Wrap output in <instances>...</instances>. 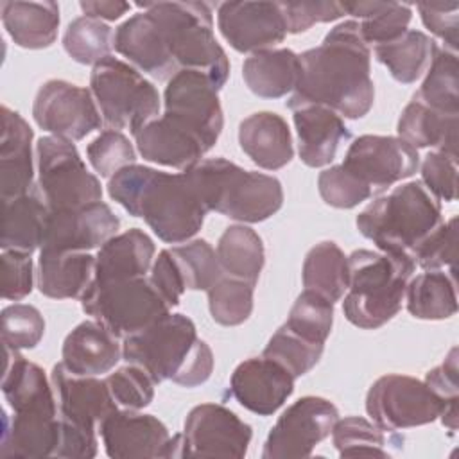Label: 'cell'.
I'll list each match as a JSON object with an SVG mask.
<instances>
[{
    "mask_svg": "<svg viewBox=\"0 0 459 459\" xmlns=\"http://www.w3.org/2000/svg\"><path fill=\"white\" fill-rule=\"evenodd\" d=\"M344 14L360 18L359 27L366 45H384L407 30L412 9L400 2H344Z\"/></svg>",
    "mask_w": 459,
    "mask_h": 459,
    "instance_id": "f35d334b",
    "label": "cell"
},
{
    "mask_svg": "<svg viewBox=\"0 0 459 459\" xmlns=\"http://www.w3.org/2000/svg\"><path fill=\"white\" fill-rule=\"evenodd\" d=\"M290 111L298 133V152L307 167L332 163L341 143L351 138L344 120L325 106L305 104Z\"/></svg>",
    "mask_w": 459,
    "mask_h": 459,
    "instance_id": "d4e9b609",
    "label": "cell"
},
{
    "mask_svg": "<svg viewBox=\"0 0 459 459\" xmlns=\"http://www.w3.org/2000/svg\"><path fill=\"white\" fill-rule=\"evenodd\" d=\"M238 143L247 158L265 170L285 167L292 156V136L283 117L273 111H258L238 126Z\"/></svg>",
    "mask_w": 459,
    "mask_h": 459,
    "instance_id": "83f0119b",
    "label": "cell"
},
{
    "mask_svg": "<svg viewBox=\"0 0 459 459\" xmlns=\"http://www.w3.org/2000/svg\"><path fill=\"white\" fill-rule=\"evenodd\" d=\"M90 91L109 129L134 136L160 115V93L134 66L108 56L91 68Z\"/></svg>",
    "mask_w": 459,
    "mask_h": 459,
    "instance_id": "ba28073f",
    "label": "cell"
},
{
    "mask_svg": "<svg viewBox=\"0 0 459 459\" xmlns=\"http://www.w3.org/2000/svg\"><path fill=\"white\" fill-rule=\"evenodd\" d=\"M418 11L423 25L439 39L445 48L455 52L459 27V2H421Z\"/></svg>",
    "mask_w": 459,
    "mask_h": 459,
    "instance_id": "6f0895ef",
    "label": "cell"
},
{
    "mask_svg": "<svg viewBox=\"0 0 459 459\" xmlns=\"http://www.w3.org/2000/svg\"><path fill=\"white\" fill-rule=\"evenodd\" d=\"M317 190L328 206L341 210L353 208L373 197L371 188L350 174L342 165H333L319 172Z\"/></svg>",
    "mask_w": 459,
    "mask_h": 459,
    "instance_id": "681fc988",
    "label": "cell"
},
{
    "mask_svg": "<svg viewBox=\"0 0 459 459\" xmlns=\"http://www.w3.org/2000/svg\"><path fill=\"white\" fill-rule=\"evenodd\" d=\"M301 72L287 108L317 104L341 118H362L373 108L371 50L357 20L335 25L316 48L299 54Z\"/></svg>",
    "mask_w": 459,
    "mask_h": 459,
    "instance_id": "6da1fadb",
    "label": "cell"
},
{
    "mask_svg": "<svg viewBox=\"0 0 459 459\" xmlns=\"http://www.w3.org/2000/svg\"><path fill=\"white\" fill-rule=\"evenodd\" d=\"M104 450L113 459L167 457L169 429L152 414L131 409L115 411L99 425Z\"/></svg>",
    "mask_w": 459,
    "mask_h": 459,
    "instance_id": "44dd1931",
    "label": "cell"
},
{
    "mask_svg": "<svg viewBox=\"0 0 459 459\" xmlns=\"http://www.w3.org/2000/svg\"><path fill=\"white\" fill-rule=\"evenodd\" d=\"M57 400H41L4 414L0 457H54L59 443Z\"/></svg>",
    "mask_w": 459,
    "mask_h": 459,
    "instance_id": "d6986e66",
    "label": "cell"
},
{
    "mask_svg": "<svg viewBox=\"0 0 459 459\" xmlns=\"http://www.w3.org/2000/svg\"><path fill=\"white\" fill-rule=\"evenodd\" d=\"M82 310L111 333L126 339L170 312L149 278L91 281L81 296Z\"/></svg>",
    "mask_w": 459,
    "mask_h": 459,
    "instance_id": "9c48e42d",
    "label": "cell"
},
{
    "mask_svg": "<svg viewBox=\"0 0 459 459\" xmlns=\"http://www.w3.org/2000/svg\"><path fill=\"white\" fill-rule=\"evenodd\" d=\"M206 292L212 319L222 326L242 325L253 312L255 283L251 281L222 273Z\"/></svg>",
    "mask_w": 459,
    "mask_h": 459,
    "instance_id": "b9f144b4",
    "label": "cell"
},
{
    "mask_svg": "<svg viewBox=\"0 0 459 459\" xmlns=\"http://www.w3.org/2000/svg\"><path fill=\"white\" fill-rule=\"evenodd\" d=\"M32 117L43 131L70 142L82 140L102 126L91 91L61 79H50L39 86Z\"/></svg>",
    "mask_w": 459,
    "mask_h": 459,
    "instance_id": "5bb4252c",
    "label": "cell"
},
{
    "mask_svg": "<svg viewBox=\"0 0 459 459\" xmlns=\"http://www.w3.org/2000/svg\"><path fill=\"white\" fill-rule=\"evenodd\" d=\"M2 298L20 301L32 290L34 264L30 253L4 249L2 251Z\"/></svg>",
    "mask_w": 459,
    "mask_h": 459,
    "instance_id": "11a10c76",
    "label": "cell"
},
{
    "mask_svg": "<svg viewBox=\"0 0 459 459\" xmlns=\"http://www.w3.org/2000/svg\"><path fill=\"white\" fill-rule=\"evenodd\" d=\"M283 325L307 341L325 344L333 325V303L305 289L296 298Z\"/></svg>",
    "mask_w": 459,
    "mask_h": 459,
    "instance_id": "bcb514c9",
    "label": "cell"
},
{
    "mask_svg": "<svg viewBox=\"0 0 459 459\" xmlns=\"http://www.w3.org/2000/svg\"><path fill=\"white\" fill-rule=\"evenodd\" d=\"M436 43L425 32L407 29L396 39L373 47L377 61H380L391 74V77L402 84L416 82L429 68Z\"/></svg>",
    "mask_w": 459,
    "mask_h": 459,
    "instance_id": "e575fe53",
    "label": "cell"
},
{
    "mask_svg": "<svg viewBox=\"0 0 459 459\" xmlns=\"http://www.w3.org/2000/svg\"><path fill=\"white\" fill-rule=\"evenodd\" d=\"M441 222V204L421 181L394 186L369 203L355 221L360 235L382 253L409 256Z\"/></svg>",
    "mask_w": 459,
    "mask_h": 459,
    "instance_id": "5b68a950",
    "label": "cell"
},
{
    "mask_svg": "<svg viewBox=\"0 0 459 459\" xmlns=\"http://www.w3.org/2000/svg\"><path fill=\"white\" fill-rule=\"evenodd\" d=\"M109 393L117 405L131 411H140L147 407L154 398L152 378L138 366L127 364L109 373L106 378Z\"/></svg>",
    "mask_w": 459,
    "mask_h": 459,
    "instance_id": "f907efd6",
    "label": "cell"
},
{
    "mask_svg": "<svg viewBox=\"0 0 459 459\" xmlns=\"http://www.w3.org/2000/svg\"><path fill=\"white\" fill-rule=\"evenodd\" d=\"M341 165L377 195L411 178L420 167V154L398 136L362 134L350 143Z\"/></svg>",
    "mask_w": 459,
    "mask_h": 459,
    "instance_id": "9a60e30c",
    "label": "cell"
},
{
    "mask_svg": "<svg viewBox=\"0 0 459 459\" xmlns=\"http://www.w3.org/2000/svg\"><path fill=\"white\" fill-rule=\"evenodd\" d=\"M81 9L84 13V16L95 18V20H118L120 16H124L129 9L131 4L127 2H118V0H108V2H81Z\"/></svg>",
    "mask_w": 459,
    "mask_h": 459,
    "instance_id": "91938a15",
    "label": "cell"
},
{
    "mask_svg": "<svg viewBox=\"0 0 459 459\" xmlns=\"http://www.w3.org/2000/svg\"><path fill=\"white\" fill-rule=\"evenodd\" d=\"M217 260L224 274L251 283L258 281L265 253L260 235L244 224L228 226L217 242Z\"/></svg>",
    "mask_w": 459,
    "mask_h": 459,
    "instance_id": "74e56055",
    "label": "cell"
},
{
    "mask_svg": "<svg viewBox=\"0 0 459 459\" xmlns=\"http://www.w3.org/2000/svg\"><path fill=\"white\" fill-rule=\"evenodd\" d=\"M455 271L445 273L441 269L425 271L409 280L405 289L407 310L416 319L439 321L448 319L457 312Z\"/></svg>",
    "mask_w": 459,
    "mask_h": 459,
    "instance_id": "d590c367",
    "label": "cell"
},
{
    "mask_svg": "<svg viewBox=\"0 0 459 459\" xmlns=\"http://www.w3.org/2000/svg\"><path fill=\"white\" fill-rule=\"evenodd\" d=\"M32 138L30 126L20 113L2 106L0 136V190L2 201L23 195L32 190Z\"/></svg>",
    "mask_w": 459,
    "mask_h": 459,
    "instance_id": "484cf974",
    "label": "cell"
},
{
    "mask_svg": "<svg viewBox=\"0 0 459 459\" xmlns=\"http://www.w3.org/2000/svg\"><path fill=\"white\" fill-rule=\"evenodd\" d=\"M301 278L307 290L326 298L330 303L341 301L348 290V256L335 242H319L307 253Z\"/></svg>",
    "mask_w": 459,
    "mask_h": 459,
    "instance_id": "8d00e7d4",
    "label": "cell"
},
{
    "mask_svg": "<svg viewBox=\"0 0 459 459\" xmlns=\"http://www.w3.org/2000/svg\"><path fill=\"white\" fill-rule=\"evenodd\" d=\"M118 226V217L102 201L79 208L50 210L39 249L91 251L115 237Z\"/></svg>",
    "mask_w": 459,
    "mask_h": 459,
    "instance_id": "ac0fdd59",
    "label": "cell"
},
{
    "mask_svg": "<svg viewBox=\"0 0 459 459\" xmlns=\"http://www.w3.org/2000/svg\"><path fill=\"white\" fill-rule=\"evenodd\" d=\"M143 7L158 23L178 70H197L221 90L230 61L213 36L212 9L204 2H147Z\"/></svg>",
    "mask_w": 459,
    "mask_h": 459,
    "instance_id": "52a82bcc",
    "label": "cell"
},
{
    "mask_svg": "<svg viewBox=\"0 0 459 459\" xmlns=\"http://www.w3.org/2000/svg\"><path fill=\"white\" fill-rule=\"evenodd\" d=\"M65 52L81 65H97L111 56L115 32L109 25L90 16H79L68 23L63 34Z\"/></svg>",
    "mask_w": 459,
    "mask_h": 459,
    "instance_id": "60d3db41",
    "label": "cell"
},
{
    "mask_svg": "<svg viewBox=\"0 0 459 459\" xmlns=\"http://www.w3.org/2000/svg\"><path fill=\"white\" fill-rule=\"evenodd\" d=\"M122 357L127 364L142 368L154 384L172 380L183 387H197L213 371V353L197 337L194 321L172 312L127 335L122 344Z\"/></svg>",
    "mask_w": 459,
    "mask_h": 459,
    "instance_id": "3957f363",
    "label": "cell"
},
{
    "mask_svg": "<svg viewBox=\"0 0 459 459\" xmlns=\"http://www.w3.org/2000/svg\"><path fill=\"white\" fill-rule=\"evenodd\" d=\"M414 264L425 271L452 267L457 260V219L441 222L412 253Z\"/></svg>",
    "mask_w": 459,
    "mask_h": 459,
    "instance_id": "816d5d0a",
    "label": "cell"
},
{
    "mask_svg": "<svg viewBox=\"0 0 459 459\" xmlns=\"http://www.w3.org/2000/svg\"><path fill=\"white\" fill-rule=\"evenodd\" d=\"M50 382L57 400L59 420L68 425L97 432L100 421L117 411V402L106 380L74 375L59 362L52 368Z\"/></svg>",
    "mask_w": 459,
    "mask_h": 459,
    "instance_id": "ffe728a7",
    "label": "cell"
},
{
    "mask_svg": "<svg viewBox=\"0 0 459 459\" xmlns=\"http://www.w3.org/2000/svg\"><path fill=\"white\" fill-rule=\"evenodd\" d=\"M219 88L197 70H178L165 86V113L192 127L212 149L224 126Z\"/></svg>",
    "mask_w": 459,
    "mask_h": 459,
    "instance_id": "2e32d148",
    "label": "cell"
},
{
    "mask_svg": "<svg viewBox=\"0 0 459 459\" xmlns=\"http://www.w3.org/2000/svg\"><path fill=\"white\" fill-rule=\"evenodd\" d=\"M134 140L143 160L181 172L194 167L210 151L201 134L167 113L143 126Z\"/></svg>",
    "mask_w": 459,
    "mask_h": 459,
    "instance_id": "603a6c76",
    "label": "cell"
},
{
    "mask_svg": "<svg viewBox=\"0 0 459 459\" xmlns=\"http://www.w3.org/2000/svg\"><path fill=\"white\" fill-rule=\"evenodd\" d=\"M0 13L7 34L22 48H47L57 38L59 5L56 2H2Z\"/></svg>",
    "mask_w": 459,
    "mask_h": 459,
    "instance_id": "d6a6232c",
    "label": "cell"
},
{
    "mask_svg": "<svg viewBox=\"0 0 459 459\" xmlns=\"http://www.w3.org/2000/svg\"><path fill=\"white\" fill-rule=\"evenodd\" d=\"M86 156L100 178H113L118 170L134 165L136 151L129 138L115 129L102 131L86 147Z\"/></svg>",
    "mask_w": 459,
    "mask_h": 459,
    "instance_id": "c3c4849f",
    "label": "cell"
},
{
    "mask_svg": "<svg viewBox=\"0 0 459 459\" xmlns=\"http://www.w3.org/2000/svg\"><path fill=\"white\" fill-rule=\"evenodd\" d=\"M332 441L341 457H389L382 429L362 416L337 420Z\"/></svg>",
    "mask_w": 459,
    "mask_h": 459,
    "instance_id": "ee69618b",
    "label": "cell"
},
{
    "mask_svg": "<svg viewBox=\"0 0 459 459\" xmlns=\"http://www.w3.org/2000/svg\"><path fill=\"white\" fill-rule=\"evenodd\" d=\"M63 366L79 377H99L109 373L122 357L118 337L100 321L79 323L65 339Z\"/></svg>",
    "mask_w": 459,
    "mask_h": 459,
    "instance_id": "4316f807",
    "label": "cell"
},
{
    "mask_svg": "<svg viewBox=\"0 0 459 459\" xmlns=\"http://www.w3.org/2000/svg\"><path fill=\"white\" fill-rule=\"evenodd\" d=\"M396 131L414 149L432 147L457 160V115L436 111L412 97L400 113Z\"/></svg>",
    "mask_w": 459,
    "mask_h": 459,
    "instance_id": "4dcf8cb0",
    "label": "cell"
},
{
    "mask_svg": "<svg viewBox=\"0 0 459 459\" xmlns=\"http://www.w3.org/2000/svg\"><path fill=\"white\" fill-rule=\"evenodd\" d=\"M301 72L299 54L290 48H265L242 65L246 86L262 99H280L294 91Z\"/></svg>",
    "mask_w": 459,
    "mask_h": 459,
    "instance_id": "1f68e13d",
    "label": "cell"
},
{
    "mask_svg": "<svg viewBox=\"0 0 459 459\" xmlns=\"http://www.w3.org/2000/svg\"><path fill=\"white\" fill-rule=\"evenodd\" d=\"M414 99L436 111L459 115V75L455 52L448 48H436L427 68V75L420 90L414 93Z\"/></svg>",
    "mask_w": 459,
    "mask_h": 459,
    "instance_id": "ab89813d",
    "label": "cell"
},
{
    "mask_svg": "<svg viewBox=\"0 0 459 459\" xmlns=\"http://www.w3.org/2000/svg\"><path fill=\"white\" fill-rule=\"evenodd\" d=\"M443 402L429 385L409 375H384L366 394V412L382 430L429 425L439 418Z\"/></svg>",
    "mask_w": 459,
    "mask_h": 459,
    "instance_id": "8fae6325",
    "label": "cell"
},
{
    "mask_svg": "<svg viewBox=\"0 0 459 459\" xmlns=\"http://www.w3.org/2000/svg\"><path fill=\"white\" fill-rule=\"evenodd\" d=\"M2 342L11 350H30L39 344L45 333L41 312L25 303H14L2 310Z\"/></svg>",
    "mask_w": 459,
    "mask_h": 459,
    "instance_id": "7dc6e473",
    "label": "cell"
},
{
    "mask_svg": "<svg viewBox=\"0 0 459 459\" xmlns=\"http://www.w3.org/2000/svg\"><path fill=\"white\" fill-rule=\"evenodd\" d=\"M325 344L312 342L281 325L264 348V357L278 362L294 378L308 373L321 359Z\"/></svg>",
    "mask_w": 459,
    "mask_h": 459,
    "instance_id": "f6af8a7d",
    "label": "cell"
},
{
    "mask_svg": "<svg viewBox=\"0 0 459 459\" xmlns=\"http://www.w3.org/2000/svg\"><path fill=\"white\" fill-rule=\"evenodd\" d=\"M421 183L439 201L452 203L457 197V160L439 151L429 152L421 161Z\"/></svg>",
    "mask_w": 459,
    "mask_h": 459,
    "instance_id": "db71d44e",
    "label": "cell"
},
{
    "mask_svg": "<svg viewBox=\"0 0 459 459\" xmlns=\"http://www.w3.org/2000/svg\"><path fill=\"white\" fill-rule=\"evenodd\" d=\"M169 251L186 290H208L222 276L217 253L203 238L183 242Z\"/></svg>",
    "mask_w": 459,
    "mask_h": 459,
    "instance_id": "7bdbcfd3",
    "label": "cell"
},
{
    "mask_svg": "<svg viewBox=\"0 0 459 459\" xmlns=\"http://www.w3.org/2000/svg\"><path fill=\"white\" fill-rule=\"evenodd\" d=\"M38 185L48 210L79 208L102 201V186L70 140L41 136L36 143Z\"/></svg>",
    "mask_w": 459,
    "mask_h": 459,
    "instance_id": "30bf717a",
    "label": "cell"
},
{
    "mask_svg": "<svg viewBox=\"0 0 459 459\" xmlns=\"http://www.w3.org/2000/svg\"><path fill=\"white\" fill-rule=\"evenodd\" d=\"M2 204V249H14L32 255V251L43 244L47 219L50 213L45 199L30 190L23 195L4 199Z\"/></svg>",
    "mask_w": 459,
    "mask_h": 459,
    "instance_id": "836d02e7",
    "label": "cell"
},
{
    "mask_svg": "<svg viewBox=\"0 0 459 459\" xmlns=\"http://www.w3.org/2000/svg\"><path fill=\"white\" fill-rule=\"evenodd\" d=\"M339 420L337 407L321 396H303L276 420L264 443L262 459L308 457L332 434Z\"/></svg>",
    "mask_w": 459,
    "mask_h": 459,
    "instance_id": "7c38bea8",
    "label": "cell"
},
{
    "mask_svg": "<svg viewBox=\"0 0 459 459\" xmlns=\"http://www.w3.org/2000/svg\"><path fill=\"white\" fill-rule=\"evenodd\" d=\"M95 276V256L88 251L39 249L38 289L52 299L81 298Z\"/></svg>",
    "mask_w": 459,
    "mask_h": 459,
    "instance_id": "f546056e",
    "label": "cell"
},
{
    "mask_svg": "<svg viewBox=\"0 0 459 459\" xmlns=\"http://www.w3.org/2000/svg\"><path fill=\"white\" fill-rule=\"evenodd\" d=\"M154 253V242L145 231L131 228L117 233L99 247L93 281L100 283L145 276L152 267Z\"/></svg>",
    "mask_w": 459,
    "mask_h": 459,
    "instance_id": "f1b7e54d",
    "label": "cell"
},
{
    "mask_svg": "<svg viewBox=\"0 0 459 459\" xmlns=\"http://www.w3.org/2000/svg\"><path fill=\"white\" fill-rule=\"evenodd\" d=\"M253 430L221 403L195 405L179 434V457H244Z\"/></svg>",
    "mask_w": 459,
    "mask_h": 459,
    "instance_id": "4fadbf2b",
    "label": "cell"
},
{
    "mask_svg": "<svg viewBox=\"0 0 459 459\" xmlns=\"http://www.w3.org/2000/svg\"><path fill=\"white\" fill-rule=\"evenodd\" d=\"M414 269L416 264L409 255L353 251L348 256V290L342 296L346 319L364 330L391 321L402 308Z\"/></svg>",
    "mask_w": 459,
    "mask_h": 459,
    "instance_id": "277c9868",
    "label": "cell"
},
{
    "mask_svg": "<svg viewBox=\"0 0 459 459\" xmlns=\"http://www.w3.org/2000/svg\"><path fill=\"white\" fill-rule=\"evenodd\" d=\"M208 212L238 222H262L283 204L281 183L224 160H201L185 170Z\"/></svg>",
    "mask_w": 459,
    "mask_h": 459,
    "instance_id": "8992f818",
    "label": "cell"
},
{
    "mask_svg": "<svg viewBox=\"0 0 459 459\" xmlns=\"http://www.w3.org/2000/svg\"><path fill=\"white\" fill-rule=\"evenodd\" d=\"M108 194L167 244L190 240L208 213L186 172L169 174L134 163L109 178Z\"/></svg>",
    "mask_w": 459,
    "mask_h": 459,
    "instance_id": "7a4b0ae2",
    "label": "cell"
},
{
    "mask_svg": "<svg viewBox=\"0 0 459 459\" xmlns=\"http://www.w3.org/2000/svg\"><path fill=\"white\" fill-rule=\"evenodd\" d=\"M294 377L278 362L253 357L240 362L230 378L233 398L258 416L274 414L292 394Z\"/></svg>",
    "mask_w": 459,
    "mask_h": 459,
    "instance_id": "7402d4cb",
    "label": "cell"
},
{
    "mask_svg": "<svg viewBox=\"0 0 459 459\" xmlns=\"http://www.w3.org/2000/svg\"><path fill=\"white\" fill-rule=\"evenodd\" d=\"M217 25L237 52L274 48L285 39L287 23L280 2H224L217 7Z\"/></svg>",
    "mask_w": 459,
    "mask_h": 459,
    "instance_id": "e0dca14e",
    "label": "cell"
},
{
    "mask_svg": "<svg viewBox=\"0 0 459 459\" xmlns=\"http://www.w3.org/2000/svg\"><path fill=\"white\" fill-rule=\"evenodd\" d=\"M457 348H452L445 360L425 375V384L443 402L439 418L450 430H457Z\"/></svg>",
    "mask_w": 459,
    "mask_h": 459,
    "instance_id": "f5cc1de1",
    "label": "cell"
},
{
    "mask_svg": "<svg viewBox=\"0 0 459 459\" xmlns=\"http://www.w3.org/2000/svg\"><path fill=\"white\" fill-rule=\"evenodd\" d=\"M115 50L154 79H170L178 72L161 30L147 11L127 18L117 27Z\"/></svg>",
    "mask_w": 459,
    "mask_h": 459,
    "instance_id": "cb8c5ba5",
    "label": "cell"
},
{
    "mask_svg": "<svg viewBox=\"0 0 459 459\" xmlns=\"http://www.w3.org/2000/svg\"><path fill=\"white\" fill-rule=\"evenodd\" d=\"M280 5L289 34H299L316 23H328L344 16L339 2H280Z\"/></svg>",
    "mask_w": 459,
    "mask_h": 459,
    "instance_id": "9f6ffc18",
    "label": "cell"
},
{
    "mask_svg": "<svg viewBox=\"0 0 459 459\" xmlns=\"http://www.w3.org/2000/svg\"><path fill=\"white\" fill-rule=\"evenodd\" d=\"M149 280L169 307H176L186 290L169 249H161L154 258Z\"/></svg>",
    "mask_w": 459,
    "mask_h": 459,
    "instance_id": "680465c9",
    "label": "cell"
}]
</instances>
